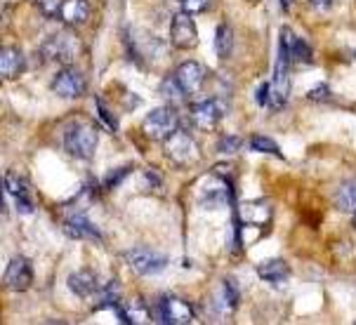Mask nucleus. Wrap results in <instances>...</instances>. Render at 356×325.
<instances>
[{"mask_svg":"<svg viewBox=\"0 0 356 325\" xmlns=\"http://www.w3.org/2000/svg\"><path fill=\"white\" fill-rule=\"evenodd\" d=\"M99 135L95 125H74V128L66 130L64 135V149L69 151L74 158L88 160L95 156V149H97Z\"/></svg>","mask_w":356,"mask_h":325,"instance_id":"f257e3e1","label":"nucleus"},{"mask_svg":"<svg viewBox=\"0 0 356 325\" xmlns=\"http://www.w3.org/2000/svg\"><path fill=\"white\" fill-rule=\"evenodd\" d=\"M177 113L172 111L170 106H161V108H154L147 118H144L142 128H144V135L149 140H156V142H165L168 137L177 132Z\"/></svg>","mask_w":356,"mask_h":325,"instance_id":"f03ea898","label":"nucleus"},{"mask_svg":"<svg viewBox=\"0 0 356 325\" xmlns=\"http://www.w3.org/2000/svg\"><path fill=\"white\" fill-rule=\"evenodd\" d=\"M165 153L168 158L175 160L177 165H191L198 160V144L194 142V137L184 130H177L175 135H170L165 140Z\"/></svg>","mask_w":356,"mask_h":325,"instance_id":"7ed1b4c3","label":"nucleus"},{"mask_svg":"<svg viewBox=\"0 0 356 325\" xmlns=\"http://www.w3.org/2000/svg\"><path fill=\"white\" fill-rule=\"evenodd\" d=\"M78 50H81V43L74 33H66V31H59L47 38V43L43 45V54L45 59H52V62H71L76 57Z\"/></svg>","mask_w":356,"mask_h":325,"instance_id":"20e7f679","label":"nucleus"},{"mask_svg":"<svg viewBox=\"0 0 356 325\" xmlns=\"http://www.w3.org/2000/svg\"><path fill=\"white\" fill-rule=\"evenodd\" d=\"M125 262H128L140 276L159 274V271H163L168 267V257H163V255H159V252H154L149 248H135V250L125 252Z\"/></svg>","mask_w":356,"mask_h":325,"instance_id":"39448f33","label":"nucleus"},{"mask_svg":"<svg viewBox=\"0 0 356 325\" xmlns=\"http://www.w3.org/2000/svg\"><path fill=\"white\" fill-rule=\"evenodd\" d=\"M3 283L8 290H15V292L29 290V285L33 283V269L26 257H12L8 269H5Z\"/></svg>","mask_w":356,"mask_h":325,"instance_id":"423d86ee","label":"nucleus"},{"mask_svg":"<svg viewBox=\"0 0 356 325\" xmlns=\"http://www.w3.org/2000/svg\"><path fill=\"white\" fill-rule=\"evenodd\" d=\"M170 40L177 50H191L198 43V31H196V24L189 17V12H179L175 15L172 26H170Z\"/></svg>","mask_w":356,"mask_h":325,"instance_id":"0eeeda50","label":"nucleus"},{"mask_svg":"<svg viewBox=\"0 0 356 325\" xmlns=\"http://www.w3.org/2000/svg\"><path fill=\"white\" fill-rule=\"evenodd\" d=\"M159 321L168 325H186L194 321V309L179 297H161Z\"/></svg>","mask_w":356,"mask_h":325,"instance_id":"6e6552de","label":"nucleus"},{"mask_svg":"<svg viewBox=\"0 0 356 325\" xmlns=\"http://www.w3.org/2000/svg\"><path fill=\"white\" fill-rule=\"evenodd\" d=\"M52 92L62 99H78L83 92H86V78H83L81 71H76V69L59 71L52 83Z\"/></svg>","mask_w":356,"mask_h":325,"instance_id":"1a4fd4ad","label":"nucleus"},{"mask_svg":"<svg viewBox=\"0 0 356 325\" xmlns=\"http://www.w3.org/2000/svg\"><path fill=\"white\" fill-rule=\"evenodd\" d=\"M191 120H194V125L198 130H205V132H213L217 128V123H220V106H217V101L213 99H203V101H194L191 104Z\"/></svg>","mask_w":356,"mask_h":325,"instance_id":"9d476101","label":"nucleus"},{"mask_svg":"<svg viewBox=\"0 0 356 325\" xmlns=\"http://www.w3.org/2000/svg\"><path fill=\"white\" fill-rule=\"evenodd\" d=\"M236 217H238L241 224L264 226V224H269V219H271V206H269V201L241 203L238 210H236Z\"/></svg>","mask_w":356,"mask_h":325,"instance_id":"9b49d317","label":"nucleus"},{"mask_svg":"<svg viewBox=\"0 0 356 325\" xmlns=\"http://www.w3.org/2000/svg\"><path fill=\"white\" fill-rule=\"evenodd\" d=\"M175 78H177V83L182 85V90H184L186 94H194L203 85L205 69L198 62H184V64L177 66V71H175Z\"/></svg>","mask_w":356,"mask_h":325,"instance_id":"f8f14e48","label":"nucleus"},{"mask_svg":"<svg viewBox=\"0 0 356 325\" xmlns=\"http://www.w3.org/2000/svg\"><path fill=\"white\" fill-rule=\"evenodd\" d=\"M5 191L15 198V206L19 212H24V215L33 212L31 189H29V184L24 182L22 177H17V174H8V177H5Z\"/></svg>","mask_w":356,"mask_h":325,"instance_id":"ddd939ff","label":"nucleus"},{"mask_svg":"<svg viewBox=\"0 0 356 325\" xmlns=\"http://www.w3.org/2000/svg\"><path fill=\"white\" fill-rule=\"evenodd\" d=\"M279 52L288 54V59H291V62H312V50L291 31V28H283V31H281Z\"/></svg>","mask_w":356,"mask_h":325,"instance_id":"4468645a","label":"nucleus"},{"mask_svg":"<svg viewBox=\"0 0 356 325\" xmlns=\"http://www.w3.org/2000/svg\"><path fill=\"white\" fill-rule=\"evenodd\" d=\"M64 231L66 236L71 238H81V240H102V231L92 222H88L83 215H71L69 219L64 222Z\"/></svg>","mask_w":356,"mask_h":325,"instance_id":"2eb2a0df","label":"nucleus"},{"mask_svg":"<svg viewBox=\"0 0 356 325\" xmlns=\"http://www.w3.org/2000/svg\"><path fill=\"white\" fill-rule=\"evenodd\" d=\"M59 17L69 24V26H78V24H86L90 17V5L88 0H64L59 5Z\"/></svg>","mask_w":356,"mask_h":325,"instance_id":"dca6fc26","label":"nucleus"},{"mask_svg":"<svg viewBox=\"0 0 356 325\" xmlns=\"http://www.w3.org/2000/svg\"><path fill=\"white\" fill-rule=\"evenodd\" d=\"M257 274H259V278H264L267 283H271V285H283V283L288 281V276H291V269H288V264L283 260H269V262L259 264Z\"/></svg>","mask_w":356,"mask_h":325,"instance_id":"f3484780","label":"nucleus"},{"mask_svg":"<svg viewBox=\"0 0 356 325\" xmlns=\"http://www.w3.org/2000/svg\"><path fill=\"white\" fill-rule=\"evenodd\" d=\"M69 288L78 294V297H92V294H99V283L95 278V274H90V271H78V274L71 276Z\"/></svg>","mask_w":356,"mask_h":325,"instance_id":"a211bd4d","label":"nucleus"},{"mask_svg":"<svg viewBox=\"0 0 356 325\" xmlns=\"http://www.w3.org/2000/svg\"><path fill=\"white\" fill-rule=\"evenodd\" d=\"M116 314L120 316V321H123V323H137V325L149 323V309H147V304H144L140 297L130 299L125 306H118Z\"/></svg>","mask_w":356,"mask_h":325,"instance_id":"6ab92c4d","label":"nucleus"},{"mask_svg":"<svg viewBox=\"0 0 356 325\" xmlns=\"http://www.w3.org/2000/svg\"><path fill=\"white\" fill-rule=\"evenodd\" d=\"M24 71V54L17 47H5L0 54V74L3 78H15Z\"/></svg>","mask_w":356,"mask_h":325,"instance_id":"aec40b11","label":"nucleus"},{"mask_svg":"<svg viewBox=\"0 0 356 325\" xmlns=\"http://www.w3.org/2000/svg\"><path fill=\"white\" fill-rule=\"evenodd\" d=\"M335 203L342 212L356 215V179H347V182L340 184L335 194Z\"/></svg>","mask_w":356,"mask_h":325,"instance_id":"412c9836","label":"nucleus"},{"mask_svg":"<svg viewBox=\"0 0 356 325\" xmlns=\"http://www.w3.org/2000/svg\"><path fill=\"white\" fill-rule=\"evenodd\" d=\"M238 302V292L232 281H225L220 285V294H217V309L220 311H234Z\"/></svg>","mask_w":356,"mask_h":325,"instance_id":"4be33fe9","label":"nucleus"},{"mask_svg":"<svg viewBox=\"0 0 356 325\" xmlns=\"http://www.w3.org/2000/svg\"><path fill=\"white\" fill-rule=\"evenodd\" d=\"M161 94L165 97L170 104H179V101H184L189 94L184 92L182 90V85L177 83V78L175 76H170V78H165V81L161 83Z\"/></svg>","mask_w":356,"mask_h":325,"instance_id":"5701e85b","label":"nucleus"},{"mask_svg":"<svg viewBox=\"0 0 356 325\" xmlns=\"http://www.w3.org/2000/svg\"><path fill=\"white\" fill-rule=\"evenodd\" d=\"M232 45H234V33H232V28L227 26H220L217 28V35H215V50L220 57H229L232 54Z\"/></svg>","mask_w":356,"mask_h":325,"instance_id":"b1692460","label":"nucleus"},{"mask_svg":"<svg viewBox=\"0 0 356 325\" xmlns=\"http://www.w3.org/2000/svg\"><path fill=\"white\" fill-rule=\"evenodd\" d=\"M250 149L252 151H259V153H271V156H281L279 147L269 140V137H262V135H255L250 140Z\"/></svg>","mask_w":356,"mask_h":325,"instance_id":"393cba45","label":"nucleus"},{"mask_svg":"<svg viewBox=\"0 0 356 325\" xmlns=\"http://www.w3.org/2000/svg\"><path fill=\"white\" fill-rule=\"evenodd\" d=\"M182 3V10L189 12V15H198V12L208 10L210 0H179Z\"/></svg>","mask_w":356,"mask_h":325,"instance_id":"a878e982","label":"nucleus"},{"mask_svg":"<svg viewBox=\"0 0 356 325\" xmlns=\"http://www.w3.org/2000/svg\"><path fill=\"white\" fill-rule=\"evenodd\" d=\"M236 149H241L238 137H222V142H220V151L222 153H234Z\"/></svg>","mask_w":356,"mask_h":325,"instance_id":"bb28decb","label":"nucleus"},{"mask_svg":"<svg viewBox=\"0 0 356 325\" xmlns=\"http://www.w3.org/2000/svg\"><path fill=\"white\" fill-rule=\"evenodd\" d=\"M128 172H130V165H128V167H120V170H118V172H113V174H108V177L104 179V186H106V189H113V186H116Z\"/></svg>","mask_w":356,"mask_h":325,"instance_id":"cd10ccee","label":"nucleus"},{"mask_svg":"<svg viewBox=\"0 0 356 325\" xmlns=\"http://www.w3.org/2000/svg\"><path fill=\"white\" fill-rule=\"evenodd\" d=\"M255 99H257V104H269V83H264V85H259L257 88V92H255Z\"/></svg>","mask_w":356,"mask_h":325,"instance_id":"c85d7f7f","label":"nucleus"},{"mask_svg":"<svg viewBox=\"0 0 356 325\" xmlns=\"http://www.w3.org/2000/svg\"><path fill=\"white\" fill-rule=\"evenodd\" d=\"M97 106H99V113H102V118H104V123L108 125V128H111V132L116 130V120L111 118V113H106V108L102 106V101H97Z\"/></svg>","mask_w":356,"mask_h":325,"instance_id":"c756f323","label":"nucleus"},{"mask_svg":"<svg viewBox=\"0 0 356 325\" xmlns=\"http://www.w3.org/2000/svg\"><path fill=\"white\" fill-rule=\"evenodd\" d=\"M35 3L43 8V12H47V15H52L54 10H57V0H35Z\"/></svg>","mask_w":356,"mask_h":325,"instance_id":"7c9ffc66","label":"nucleus"},{"mask_svg":"<svg viewBox=\"0 0 356 325\" xmlns=\"http://www.w3.org/2000/svg\"><path fill=\"white\" fill-rule=\"evenodd\" d=\"M330 3H333V0H312V5H314V8H318V10L330 8Z\"/></svg>","mask_w":356,"mask_h":325,"instance_id":"2f4dec72","label":"nucleus"},{"mask_svg":"<svg viewBox=\"0 0 356 325\" xmlns=\"http://www.w3.org/2000/svg\"><path fill=\"white\" fill-rule=\"evenodd\" d=\"M281 8H283V10H288V8H291V0H281Z\"/></svg>","mask_w":356,"mask_h":325,"instance_id":"473e14b6","label":"nucleus"}]
</instances>
